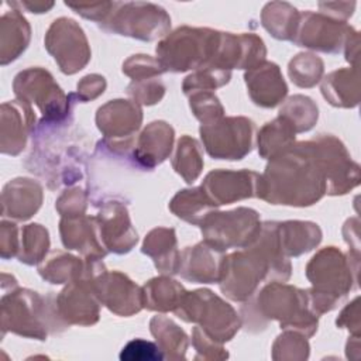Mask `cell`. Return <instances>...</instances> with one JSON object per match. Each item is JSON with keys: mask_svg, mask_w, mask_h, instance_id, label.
Returning <instances> with one entry per match:
<instances>
[{"mask_svg": "<svg viewBox=\"0 0 361 361\" xmlns=\"http://www.w3.org/2000/svg\"><path fill=\"white\" fill-rule=\"evenodd\" d=\"M250 96L261 107L276 106L286 94L288 87L278 65L262 62L245 73Z\"/></svg>", "mask_w": 361, "mask_h": 361, "instance_id": "obj_19", "label": "cell"}, {"mask_svg": "<svg viewBox=\"0 0 361 361\" xmlns=\"http://www.w3.org/2000/svg\"><path fill=\"white\" fill-rule=\"evenodd\" d=\"M45 47L54 55L61 71L72 75L87 63L90 49L82 28L69 18L54 21L45 37Z\"/></svg>", "mask_w": 361, "mask_h": 361, "instance_id": "obj_10", "label": "cell"}, {"mask_svg": "<svg viewBox=\"0 0 361 361\" xmlns=\"http://www.w3.org/2000/svg\"><path fill=\"white\" fill-rule=\"evenodd\" d=\"M190 109L202 124L216 121L223 116V107L219 99L210 92L193 93V96H190Z\"/></svg>", "mask_w": 361, "mask_h": 361, "instance_id": "obj_38", "label": "cell"}, {"mask_svg": "<svg viewBox=\"0 0 361 361\" xmlns=\"http://www.w3.org/2000/svg\"><path fill=\"white\" fill-rule=\"evenodd\" d=\"M279 114L292 123L296 133H302L314 126L317 120V106L312 102V99L298 94L286 102Z\"/></svg>", "mask_w": 361, "mask_h": 361, "instance_id": "obj_33", "label": "cell"}, {"mask_svg": "<svg viewBox=\"0 0 361 361\" xmlns=\"http://www.w3.org/2000/svg\"><path fill=\"white\" fill-rule=\"evenodd\" d=\"M173 141V128L165 121L151 123L140 135L134 158L147 168L161 164L171 152Z\"/></svg>", "mask_w": 361, "mask_h": 361, "instance_id": "obj_22", "label": "cell"}, {"mask_svg": "<svg viewBox=\"0 0 361 361\" xmlns=\"http://www.w3.org/2000/svg\"><path fill=\"white\" fill-rule=\"evenodd\" d=\"M35 116L24 100H13L1 106V152L17 155L25 147Z\"/></svg>", "mask_w": 361, "mask_h": 361, "instance_id": "obj_17", "label": "cell"}, {"mask_svg": "<svg viewBox=\"0 0 361 361\" xmlns=\"http://www.w3.org/2000/svg\"><path fill=\"white\" fill-rule=\"evenodd\" d=\"M295 133L292 123L281 114L274 121L267 123L258 134V149L261 157L272 159L290 148L295 141Z\"/></svg>", "mask_w": 361, "mask_h": 361, "instance_id": "obj_27", "label": "cell"}, {"mask_svg": "<svg viewBox=\"0 0 361 361\" xmlns=\"http://www.w3.org/2000/svg\"><path fill=\"white\" fill-rule=\"evenodd\" d=\"M185 295L186 290L176 281L155 278L142 288V306L158 312H175Z\"/></svg>", "mask_w": 361, "mask_h": 361, "instance_id": "obj_26", "label": "cell"}, {"mask_svg": "<svg viewBox=\"0 0 361 361\" xmlns=\"http://www.w3.org/2000/svg\"><path fill=\"white\" fill-rule=\"evenodd\" d=\"M261 176L251 171H213L202 188L209 199L216 204H227L245 197L258 196Z\"/></svg>", "mask_w": 361, "mask_h": 361, "instance_id": "obj_13", "label": "cell"}, {"mask_svg": "<svg viewBox=\"0 0 361 361\" xmlns=\"http://www.w3.org/2000/svg\"><path fill=\"white\" fill-rule=\"evenodd\" d=\"M0 244H1V257L10 258L18 254V243H20V230L14 223H1L0 233Z\"/></svg>", "mask_w": 361, "mask_h": 361, "instance_id": "obj_44", "label": "cell"}, {"mask_svg": "<svg viewBox=\"0 0 361 361\" xmlns=\"http://www.w3.org/2000/svg\"><path fill=\"white\" fill-rule=\"evenodd\" d=\"M274 360H306L309 357V344L306 336L293 331H285L274 343Z\"/></svg>", "mask_w": 361, "mask_h": 361, "instance_id": "obj_37", "label": "cell"}, {"mask_svg": "<svg viewBox=\"0 0 361 361\" xmlns=\"http://www.w3.org/2000/svg\"><path fill=\"white\" fill-rule=\"evenodd\" d=\"M142 252L154 258L155 267L161 272L178 274L180 257L176 250V238L173 228L152 230L142 245Z\"/></svg>", "mask_w": 361, "mask_h": 361, "instance_id": "obj_24", "label": "cell"}, {"mask_svg": "<svg viewBox=\"0 0 361 361\" xmlns=\"http://www.w3.org/2000/svg\"><path fill=\"white\" fill-rule=\"evenodd\" d=\"M220 32L182 27L168 35L157 47L164 69L183 72L210 65L219 47Z\"/></svg>", "mask_w": 361, "mask_h": 361, "instance_id": "obj_2", "label": "cell"}, {"mask_svg": "<svg viewBox=\"0 0 361 361\" xmlns=\"http://www.w3.org/2000/svg\"><path fill=\"white\" fill-rule=\"evenodd\" d=\"M264 27L279 39H293L298 28V13L289 7L288 11L274 10L272 4H268L262 14Z\"/></svg>", "mask_w": 361, "mask_h": 361, "instance_id": "obj_34", "label": "cell"}, {"mask_svg": "<svg viewBox=\"0 0 361 361\" xmlns=\"http://www.w3.org/2000/svg\"><path fill=\"white\" fill-rule=\"evenodd\" d=\"M173 169L188 182L192 183L203 168L202 151L196 140L183 135L178 141L176 152L172 159Z\"/></svg>", "mask_w": 361, "mask_h": 361, "instance_id": "obj_32", "label": "cell"}, {"mask_svg": "<svg viewBox=\"0 0 361 361\" xmlns=\"http://www.w3.org/2000/svg\"><path fill=\"white\" fill-rule=\"evenodd\" d=\"M169 207L178 217L193 224H200L203 219L213 212L216 204L209 199V196L200 186L180 190L172 199Z\"/></svg>", "mask_w": 361, "mask_h": 361, "instance_id": "obj_29", "label": "cell"}, {"mask_svg": "<svg viewBox=\"0 0 361 361\" xmlns=\"http://www.w3.org/2000/svg\"><path fill=\"white\" fill-rule=\"evenodd\" d=\"M258 303L262 314L279 320L283 329H296L307 337L317 329V316L310 307L307 290L272 283L261 290Z\"/></svg>", "mask_w": 361, "mask_h": 361, "instance_id": "obj_5", "label": "cell"}, {"mask_svg": "<svg viewBox=\"0 0 361 361\" xmlns=\"http://www.w3.org/2000/svg\"><path fill=\"white\" fill-rule=\"evenodd\" d=\"M152 79L154 78L147 79V82L134 80L128 86V94L133 96L134 100H138V103H144V104H154L159 102L165 87L159 80H152Z\"/></svg>", "mask_w": 361, "mask_h": 361, "instance_id": "obj_41", "label": "cell"}, {"mask_svg": "<svg viewBox=\"0 0 361 361\" xmlns=\"http://www.w3.org/2000/svg\"><path fill=\"white\" fill-rule=\"evenodd\" d=\"M193 345L197 351L196 358H207V360H223L227 358V351L223 350L221 344L212 340L209 336L204 334V331L196 326L193 329Z\"/></svg>", "mask_w": 361, "mask_h": 361, "instance_id": "obj_42", "label": "cell"}, {"mask_svg": "<svg viewBox=\"0 0 361 361\" xmlns=\"http://www.w3.org/2000/svg\"><path fill=\"white\" fill-rule=\"evenodd\" d=\"M345 258L334 247L316 254L307 264L306 276L313 283L307 290L309 302L316 316L336 307L338 296H345L351 289V272Z\"/></svg>", "mask_w": 361, "mask_h": 361, "instance_id": "obj_3", "label": "cell"}, {"mask_svg": "<svg viewBox=\"0 0 361 361\" xmlns=\"http://www.w3.org/2000/svg\"><path fill=\"white\" fill-rule=\"evenodd\" d=\"M30 41V27L25 18L14 10L1 17L0 24V59L1 65L18 58Z\"/></svg>", "mask_w": 361, "mask_h": 361, "instance_id": "obj_25", "label": "cell"}, {"mask_svg": "<svg viewBox=\"0 0 361 361\" xmlns=\"http://www.w3.org/2000/svg\"><path fill=\"white\" fill-rule=\"evenodd\" d=\"M326 189V173L316 141H307L292 145L271 159L261 176L258 197L274 204L309 206Z\"/></svg>", "mask_w": 361, "mask_h": 361, "instance_id": "obj_1", "label": "cell"}, {"mask_svg": "<svg viewBox=\"0 0 361 361\" xmlns=\"http://www.w3.org/2000/svg\"><path fill=\"white\" fill-rule=\"evenodd\" d=\"M317 224L309 221L278 223V243L283 255H300L320 243Z\"/></svg>", "mask_w": 361, "mask_h": 361, "instance_id": "obj_23", "label": "cell"}, {"mask_svg": "<svg viewBox=\"0 0 361 361\" xmlns=\"http://www.w3.org/2000/svg\"><path fill=\"white\" fill-rule=\"evenodd\" d=\"M49 247L48 231L41 224H28L20 228L18 259L24 264L32 265L45 258Z\"/></svg>", "mask_w": 361, "mask_h": 361, "instance_id": "obj_31", "label": "cell"}, {"mask_svg": "<svg viewBox=\"0 0 361 361\" xmlns=\"http://www.w3.org/2000/svg\"><path fill=\"white\" fill-rule=\"evenodd\" d=\"M351 85H357L355 71H336L323 80L322 93L334 106L351 107L358 103L357 92L350 90Z\"/></svg>", "mask_w": 361, "mask_h": 361, "instance_id": "obj_30", "label": "cell"}, {"mask_svg": "<svg viewBox=\"0 0 361 361\" xmlns=\"http://www.w3.org/2000/svg\"><path fill=\"white\" fill-rule=\"evenodd\" d=\"M175 313L185 322L197 323L212 340L223 344L241 326L234 309L207 289L186 292Z\"/></svg>", "mask_w": 361, "mask_h": 361, "instance_id": "obj_4", "label": "cell"}, {"mask_svg": "<svg viewBox=\"0 0 361 361\" xmlns=\"http://www.w3.org/2000/svg\"><path fill=\"white\" fill-rule=\"evenodd\" d=\"M94 220L100 243L110 251L117 254L127 252L138 240L121 203H107Z\"/></svg>", "mask_w": 361, "mask_h": 361, "instance_id": "obj_15", "label": "cell"}, {"mask_svg": "<svg viewBox=\"0 0 361 361\" xmlns=\"http://www.w3.org/2000/svg\"><path fill=\"white\" fill-rule=\"evenodd\" d=\"M14 93L20 100L27 103L34 102L44 117L41 126L56 124L62 121L71 110V97L63 94L61 87L54 82V78L44 69L30 68L20 72L14 78Z\"/></svg>", "mask_w": 361, "mask_h": 361, "instance_id": "obj_6", "label": "cell"}, {"mask_svg": "<svg viewBox=\"0 0 361 361\" xmlns=\"http://www.w3.org/2000/svg\"><path fill=\"white\" fill-rule=\"evenodd\" d=\"M130 8L128 11H117L113 18L106 21L111 31L151 41L168 30L171 20L162 8L144 3H140V10H137L138 3H130Z\"/></svg>", "mask_w": 361, "mask_h": 361, "instance_id": "obj_11", "label": "cell"}, {"mask_svg": "<svg viewBox=\"0 0 361 361\" xmlns=\"http://www.w3.org/2000/svg\"><path fill=\"white\" fill-rule=\"evenodd\" d=\"M200 135L209 155L217 159H241L254 141V123L245 117H227L202 124Z\"/></svg>", "mask_w": 361, "mask_h": 361, "instance_id": "obj_9", "label": "cell"}, {"mask_svg": "<svg viewBox=\"0 0 361 361\" xmlns=\"http://www.w3.org/2000/svg\"><path fill=\"white\" fill-rule=\"evenodd\" d=\"M85 207H86L85 195L79 189H72L63 193L56 203V209L63 217L82 216L85 212Z\"/></svg>", "mask_w": 361, "mask_h": 361, "instance_id": "obj_43", "label": "cell"}, {"mask_svg": "<svg viewBox=\"0 0 361 361\" xmlns=\"http://www.w3.org/2000/svg\"><path fill=\"white\" fill-rule=\"evenodd\" d=\"M164 358V353L158 344L141 338L127 343L120 353V360L123 361H157Z\"/></svg>", "mask_w": 361, "mask_h": 361, "instance_id": "obj_39", "label": "cell"}, {"mask_svg": "<svg viewBox=\"0 0 361 361\" xmlns=\"http://www.w3.org/2000/svg\"><path fill=\"white\" fill-rule=\"evenodd\" d=\"M141 118V109L135 102L111 100L97 110L96 123L107 138L131 141L133 134L140 128Z\"/></svg>", "mask_w": 361, "mask_h": 361, "instance_id": "obj_16", "label": "cell"}, {"mask_svg": "<svg viewBox=\"0 0 361 361\" xmlns=\"http://www.w3.org/2000/svg\"><path fill=\"white\" fill-rule=\"evenodd\" d=\"M16 288L8 293L3 292L1 296L3 334L13 331L18 336L45 340L47 314L42 298L37 292Z\"/></svg>", "mask_w": 361, "mask_h": 361, "instance_id": "obj_8", "label": "cell"}, {"mask_svg": "<svg viewBox=\"0 0 361 361\" xmlns=\"http://www.w3.org/2000/svg\"><path fill=\"white\" fill-rule=\"evenodd\" d=\"M106 87V80L103 76L99 75H89L82 79L80 83H78V94L82 100L94 99L100 93H103Z\"/></svg>", "mask_w": 361, "mask_h": 361, "instance_id": "obj_45", "label": "cell"}, {"mask_svg": "<svg viewBox=\"0 0 361 361\" xmlns=\"http://www.w3.org/2000/svg\"><path fill=\"white\" fill-rule=\"evenodd\" d=\"M151 333L157 338V344L165 358H185L188 348V337L185 331L165 316H155L151 320Z\"/></svg>", "mask_w": 361, "mask_h": 361, "instance_id": "obj_28", "label": "cell"}, {"mask_svg": "<svg viewBox=\"0 0 361 361\" xmlns=\"http://www.w3.org/2000/svg\"><path fill=\"white\" fill-rule=\"evenodd\" d=\"M344 24L329 21L323 16L306 13L303 23L295 32V41L299 47H307L324 52H337L343 41Z\"/></svg>", "mask_w": 361, "mask_h": 361, "instance_id": "obj_18", "label": "cell"}, {"mask_svg": "<svg viewBox=\"0 0 361 361\" xmlns=\"http://www.w3.org/2000/svg\"><path fill=\"white\" fill-rule=\"evenodd\" d=\"M42 189L38 182L25 178L10 180L1 193L3 217L16 220L30 219L41 206Z\"/></svg>", "mask_w": 361, "mask_h": 361, "instance_id": "obj_20", "label": "cell"}, {"mask_svg": "<svg viewBox=\"0 0 361 361\" xmlns=\"http://www.w3.org/2000/svg\"><path fill=\"white\" fill-rule=\"evenodd\" d=\"M204 243L219 251L248 247L258 235L261 224L252 209L238 207L226 213H209L200 223Z\"/></svg>", "mask_w": 361, "mask_h": 361, "instance_id": "obj_7", "label": "cell"}, {"mask_svg": "<svg viewBox=\"0 0 361 361\" xmlns=\"http://www.w3.org/2000/svg\"><path fill=\"white\" fill-rule=\"evenodd\" d=\"M220 252L221 251L216 250L207 243H202L195 247H188L180 258L178 272L182 274L185 279L193 282H219L224 259L220 258Z\"/></svg>", "mask_w": 361, "mask_h": 361, "instance_id": "obj_21", "label": "cell"}, {"mask_svg": "<svg viewBox=\"0 0 361 361\" xmlns=\"http://www.w3.org/2000/svg\"><path fill=\"white\" fill-rule=\"evenodd\" d=\"M100 303L120 316H130L142 307V290L120 272H102L93 281Z\"/></svg>", "mask_w": 361, "mask_h": 361, "instance_id": "obj_12", "label": "cell"}, {"mask_svg": "<svg viewBox=\"0 0 361 361\" xmlns=\"http://www.w3.org/2000/svg\"><path fill=\"white\" fill-rule=\"evenodd\" d=\"M164 71L165 69L162 68L159 61H155L148 55H133L123 65V72H126L134 80L151 79L157 75H161Z\"/></svg>", "mask_w": 361, "mask_h": 361, "instance_id": "obj_40", "label": "cell"}, {"mask_svg": "<svg viewBox=\"0 0 361 361\" xmlns=\"http://www.w3.org/2000/svg\"><path fill=\"white\" fill-rule=\"evenodd\" d=\"M230 71L207 65L185 79L183 92L186 94H190V92H210L227 83Z\"/></svg>", "mask_w": 361, "mask_h": 361, "instance_id": "obj_36", "label": "cell"}, {"mask_svg": "<svg viewBox=\"0 0 361 361\" xmlns=\"http://www.w3.org/2000/svg\"><path fill=\"white\" fill-rule=\"evenodd\" d=\"M288 72L295 85L300 87H310L320 80L323 62L312 54H299L289 62Z\"/></svg>", "mask_w": 361, "mask_h": 361, "instance_id": "obj_35", "label": "cell"}, {"mask_svg": "<svg viewBox=\"0 0 361 361\" xmlns=\"http://www.w3.org/2000/svg\"><path fill=\"white\" fill-rule=\"evenodd\" d=\"M93 279H76L58 296V313L68 323L87 326L97 322L99 299L93 289Z\"/></svg>", "mask_w": 361, "mask_h": 361, "instance_id": "obj_14", "label": "cell"}]
</instances>
